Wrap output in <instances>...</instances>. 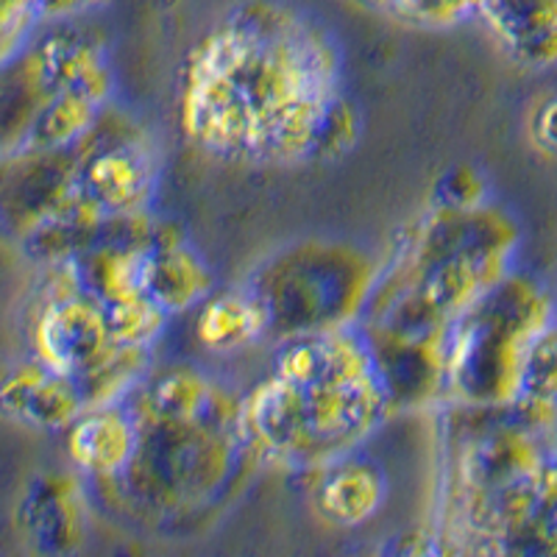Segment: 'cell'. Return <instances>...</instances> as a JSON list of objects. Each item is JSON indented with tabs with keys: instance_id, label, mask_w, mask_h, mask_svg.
<instances>
[{
	"instance_id": "obj_1",
	"label": "cell",
	"mask_w": 557,
	"mask_h": 557,
	"mask_svg": "<svg viewBox=\"0 0 557 557\" xmlns=\"http://www.w3.org/2000/svg\"><path fill=\"white\" fill-rule=\"evenodd\" d=\"M178 123L198 151L253 165L335 159L360 134L330 34L276 0H246L193 48Z\"/></svg>"
},
{
	"instance_id": "obj_2",
	"label": "cell",
	"mask_w": 557,
	"mask_h": 557,
	"mask_svg": "<svg viewBox=\"0 0 557 557\" xmlns=\"http://www.w3.org/2000/svg\"><path fill=\"white\" fill-rule=\"evenodd\" d=\"M391 416L360 326L278 343L273 374L243 396L257 457L298 471L355 455Z\"/></svg>"
},
{
	"instance_id": "obj_3",
	"label": "cell",
	"mask_w": 557,
	"mask_h": 557,
	"mask_svg": "<svg viewBox=\"0 0 557 557\" xmlns=\"http://www.w3.org/2000/svg\"><path fill=\"white\" fill-rule=\"evenodd\" d=\"M521 232L499 207L441 209L418 218L382 265L366 321L399 335H449L485 293L513 273Z\"/></svg>"
},
{
	"instance_id": "obj_4",
	"label": "cell",
	"mask_w": 557,
	"mask_h": 557,
	"mask_svg": "<svg viewBox=\"0 0 557 557\" xmlns=\"http://www.w3.org/2000/svg\"><path fill=\"white\" fill-rule=\"evenodd\" d=\"M137 418L139 446L117 480L101 482L151 521H182L221 505L248 466L262 462L243 424V396L201 421Z\"/></svg>"
},
{
	"instance_id": "obj_5",
	"label": "cell",
	"mask_w": 557,
	"mask_h": 557,
	"mask_svg": "<svg viewBox=\"0 0 557 557\" xmlns=\"http://www.w3.org/2000/svg\"><path fill=\"white\" fill-rule=\"evenodd\" d=\"M557 318L539 278L510 273L449 332L446 401L462 410H507L521 391L532 341Z\"/></svg>"
},
{
	"instance_id": "obj_6",
	"label": "cell",
	"mask_w": 557,
	"mask_h": 557,
	"mask_svg": "<svg viewBox=\"0 0 557 557\" xmlns=\"http://www.w3.org/2000/svg\"><path fill=\"white\" fill-rule=\"evenodd\" d=\"M382 265L362 248L337 240H305L268 257L251 278L276 343L351 330L366 321Z\"/></svg>"
},
{
	"instance_id": "obj_7",
	"label": "cell",
	"mask_w": 557,
	"mask_h": 557,
	"mask_svg": "<svg viewBox=\"0 0 557 557\" xmlns=\"http://www.w3.org/2000/svg\"><path fill=\"white\" fill-rule=\"evenodd\" d=\"M159 162L134 123L103 114L96 132L73 148V196L101 221L148 215L157 193Z\"/></svg>"
},
{
	"instance_id": "obj_8",
	"label": "cell",
	"mask_w": 557,
	"mask_h": 557,
	"mask_svg": "<svg viewBox=\"0 0 557 557\" xmlns=\"http://www.w3.org/2000/svg\"><path fill=\"white\" fill-rule=\"evenodd\" d=\"M112 64L107 48L78 28H48L7 64V132L51 98L82 92L109 103Z\"/></svg>"
},
{
	"instance_id": "obj_9",
	"label": "cell",
	"mask_w": 557,
	"mask_h": 557,
	"mask_svg": "<svg viewBox=\"0 0 557 557\" xmlns=\"http://www.w3.org/2000/svg\"><path fill=\"white\" fill-rule=\"evenodd\" d=\"M552 441L555 437L532 430L510 407L491 410V418L480 421L457 449L455 487L460 513L539 474L557 451Z\"/></svg>"
},
{
	"instance_id": "obj_10",
	"label": "cell",
	"mask_w": 557,
	"mask_h": 557,
	"mask_svg": "<svg viewBox=\"0 0 557 557\" xmlns=\"http://www.w3.org/2000/svg\"><path fill=\"white\" fill-rule=\"evenodd\" d=\"M59 285L48 290L32 330L34 357L73 380H84L121 348L109 310L78 287L67 265H59Z\"/></svg>"
},
{
	"instance_id": "obj_11",
	"label": "cell",
	"mask_w": 557,
	"mask_h": 557,
	"mask_svg": "<svg viewBox=\"0 0 557 557\" xmlns=\"http://www.w3.org/2000/svg\"><path fill=\"white\" fill-rule=\"evenodd\" d=\"M376 376L396 410H418L432 401H446V362H449V335L412 337L399 332L360 323Z\"/></svg>"
},
{
	"instance_id": "obj_12",
	"label": "cell",
	"mask_w": 557,
	"mask_h": 557,
	"mask_svg": "<svg viewBox=\"0 0 557 557\" xmlns=\"http://www.w3.org/2000/svg\"><path fill=\"white\" fill-rule=\"evenodd\" d=\"M0 405L9 418L42 432H67L87 410L78 380L59 374L37 357L9 371Z\"/></svg>"
},
{
	"instance_id": "obj_13",
	"label": "cell",
	"mask_w": 557,
	"mask_h": 557,
	"mask_svg": "<svg viewBox=\"0 0 557 557\" xmlns=\"http://www.w3.org/2000/svg\"><path fill=\"white\" fill-rule=\"evenodd\" d=\"M20 527L45 557L76 552L87 530L84 491L70 474H45L20 499Z\"/></svg>"
},
{
	"instance_id": "obj_14",
	"label": "cell",
	"mask_w": 557,
	"mask_h": 557,
	"mask_svg": "<svg viewBox=\"0 0 557 557\" xmlns=\"http://www.w3.org/2000/svg\"><path fill=\"white\" fill-rule=\"evenodd\" d=\"M139 424L128 405L89 407L67 430V457L92 482H112L132 466Z\"/></svg>"
},
{
	"instance_id": "obj_15",
	"label": "cell",
	"mask_w": 557,
	"mask_h": 557,
	"mask_svg": "<svg viewBox=\"0 0 557 557\" xmlns=\"http://www.w3.org/2000/svg\"><path fill=\"white\" fill-rule=\"evenodd\" d=\"M476 20L519 67H557V0H487Z\"/></svg>"
},
{
	"instance_id": "obj_16",
	"label": "cell",
	"mask_w": 557,
	"mask_h": 557,
	"mask_svg": "<svg viewBox=\"0 0 557 557\" xmlns=\"http://www.w3.org/2000/svg\"><path fill=\"white\" fill-rule=\"evenodd\" d=\"M143 293L168 315L198 310L212 296V271L201 253L178 237L176 228L159 223L143 268Z\"/></svg>"
},
{
	"instance_id": "obj_17",
	"label": "cell",
	"mask_w": 557,
	"mask_h": 557,
	"mask_svg": "<svg viewBox=\"0 0 557 557\" xmlns=\"http://www.w3.org/2000/svg\"><path fill=\"white\" fill-rule=\"evenodd\" d=\"M315 474L312 505L318 516L332 527L351 530V527L366 524L380 513L387 499L385 471L357 451L323 466Z\"/></svg>"
},
{
	"instance_id": "obj_18",
	"label": "cell",
	"mask_w": 557,
	"mask_h": 557,
	"mask_svg": "<svg viewBox=\"0 0 557 557\" xmlns=\"http://www.w3.org/2000/svg\"><path fill=\"white\" fill-rule=\"evenodd\" d=\"M196 337L212 355H237L268 341V318L246 285L212 293L196 312Z\"/></svg>"
},
{
	"instance_id": "obj_19",
	"label": "cell",
	"mask_w": 557,
	"mask_h": 557,
	"mask_svg": "<svg viewBox=\"0 0 557 557\" xmlns=\"http://www.w3.org/2000/svg\"><path fill=\"white\" fill-rule=\"evenodd\" d=\"M516 416L544 435H557V318L532 341L521 374Z\"/></svg>"
},
{
	"instance_id": "obj_20",
	"label": "cell",
	"mask_w": 557,
	"mask_h": 557,
	"mask_svg": "<svg viewBox=\"0 0 557 557\" xmlns=\"http://www.w3.org/2000/svg\"><path fill=\"white\" fill-rule=\"evenodd\" d=\"M112 0H3L0 7V51L3 64L14 62L42 26H62L107 9Z\"/></svg>"
},
{
	"instance_id": "obj_21",
	"label": "cell",
	"mask_w": 557,
	"mask_h": 557,
	"mask_svg": "<svg viewBox=\"0 0 557 557\" xmlns=\"http://www.w3.org/2000/svg\"><path fill=\"white\" fill-rule=\"evenodd\" d=\"M151 355L153 348L121 346L98 371L78 380L87 410L89 407L126 405L139 382L146 380L148 371H151Z\"/></svg>"
},
{
	"instance_id": "obj_22",
	"label": "cell",
	"mask_w": 557,
	"mask_h": 557,
	"mask_svg": "<svg viewBox=\"0 0 557 557\" xmlns=\"http://www.w3.org/2000/svg\"><path fill=\"white\" fill-rule=\"evenodd\" d=\"M109 321H112V332L121 346L134 348H153L159 335L168 326V312L157 307L148 296L128 298L123 305L107 307Z\"/></svg>"
},
{
	"instance_id": "obj_23",
	"label": "cell",
	"mask_w": 557,
	"mask_h": 557,
	"mask_svg": "<svg viewBox=\"0 0 557 557\" xmlns=\"http://www.w3.org/2000/svg\"><path fill=\"white\" fill-rule=\"evenodd\" d=\"M487 0H401L396 14L416 28H455L466 20L480 17Z\"/></svg>"
},
{
	"instance_id": "obj_24",
	"label": "cell",
	"mask_w": 557,
	"mask_h": 557,
	"mask_svg": "<svg viewBox=\"0 0 557 557\" xmlns=\"http://www.w3.org/2000/svg\"><path fill=\"white\" fill-rule=\"evenodd\" d=\"M487 201V182L476 168L455 165L441 173L432 193V207L441 209H480Z\"/></svg>"
},
{
	"instance_id": "obj_25",
	"label": "cell",
	"mask_w": 557,
	"mask_h": 557,
	"mask_svg": "<svg viewBox=\"0 0 557 557\" xmlns=\"http://www.w3.org/2000/svg\"><path fill=\"white\" fill-rule=\"evenodd\" d=\"M527 134L541 153L557 159V89H549L546 96L532 103L530 117H527Z\"/></svg>"
},
{
	"instance_id": "obj_26",
	"label": "cell",
	"mask_w": 557,
	"mask_h": 557,
	"mask_svg": "<svg viewBox=\"0 0 557 557\" xmlns=\"http://www.w3.org/2000/svg\"><path fill=\"white\" fill-rule=\"evenodd\" d=\"M457 557H496V555L487 549L485 544H480V541L466 539V535H462V549H460V555H457Z\"/></svg>"
},
{
	"instance_id": "obj_27",
	"label": "cell",
	"mask_w": 557,
	"mask_h": 557,
	"mask_svg": "<svg viewBox=\"0 0 557 557\" xmlns=\"http://www.w3.org/2000/svg\"><path fill=\"white\" fill-rule=\"evenodd\" d=\"M360 7L371 9V12H393L396 14V9H399L401 0H357Z\"/></svg>"
}]
</instances>
